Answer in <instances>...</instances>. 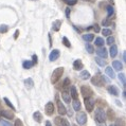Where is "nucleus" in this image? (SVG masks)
<instances>
[{
    "mask_svg": "<svg viewBox=\"0 0 126 126\" xmlns=\"http://www.w3.org/2000/svg\"><path fill=\"white\" fill-rule=\"evenodd\" d=\"M63 73H64V68L63 67H58V68H56L55 70L53 71V73H52V77H51L52 84L57 83V82L59 81V78L61 77V75H63Z\"/></svg>",
    "mask_w": 126,
    "mask_h": 126,
    "instance_id": "nucleus-1",
    "label": "nucleus"
},
{
    "mask_svg": "<svg viewBox=\"0 0 126 126\" xmlns=\"http://www.w3.org/2000/svg\"><path fill=\"white\" fill-rule=\"evenodd\" d=\"M94 119L96 122H100V123H104L106 120V113L102 108H98L95 110V115H94Z\"/></svg>",
    "mask_w": 126,
    "mask_h": 126,
    "instance_id": "nucleus-2",
    "label": "nucleus"
},
{
    "mask_svg": "<svg viewBox=\"0 0 126 126\" xmlns=\"http://www.w3.org/2000/svg\"><path fill=\"white\" fill-rule=\"evenodd\" d=\"M84 103H85V107H86V109H87V111L88 112H91V111L93 110V108H94V105H95L94 99H92L91 96L90 98H85Z\"/></svg>",
    "mask_w": 126,
    "mask_h": 126,
    "instance_id": "nucleus-3",
    "label": "nucleus"
},
{
    "mask_svg": "<svg viewBox=\"0 0 126 126\" xmlns=\"http://www.w3.org/2000/svg\"><path fill=\"white\" fill-rule=\"evenodd\" d=\"M91 83H92L93 85L98 86V87H102V86H104V83H105V82H104L102 75L98 73V74H95L94 76L91 77Z\"/></svg>",
    "mask_w": 126,
    "mask_h": 126,
    "instance_id": "nucleus-4",
    "label": "nucleus"
},
{
    "mask_svg": "<svg viewBox=\"0 0 126 126\" xmlns=\"http://www.w3.org/2000/svg\"><path fill=\"white\" fill-rule=\"evenodd\" d=\"M76 122L80 125H85L87 122V115L83 111H77V115H76Z\"/></svg>",
    "mask_w": 126,
    "mask_h": 126,
    "instance_id": "nucleus-5",
    "label": "nucleus"
},
{
    "mask_svg": "<svg viewBox=\"0 0 126 126\" xmlns=\"http://www.w3.org/2000/svg\"><path fill=\"white\" fill-rule=\"evenodd\" d=\"M81 93L83 94L84 98H90V96L93 94V91H92V89L90 87H88V86H83V87L81 88Z\"/></svg>",
    "mask_w": 126,
    "mask_h": 126,
    "instance_id": "nucleus-6",
    "label": "nucleus"
},
{
    "mask_svg": "<svg viewBox=\"0 0 126 126\" xmlns=\"http://www.w3.org/2000/svg\"><path fill=\"white\" fill-rule=\"evenodd\" d=\"M56 101H57V109H58V113L60 115H66V107H65V105H64L63 103H61V101H59L58 100V95H56Z\"/></svg>",
    "mask_w": 126,
    "mask_h": 126,
    "instance_id": "nucleus-7",
    "label": "nucleus"
},
{
    "mask_svg": "<svg viewBox=\"0 0 126 126\" xmlns=\"http://www.w3.org/2000/svg\"><path fill=\"white\" fill-rule=\"evenodd\" d=\"M55 123L57 126H70V123L68 122L67 119H64V118H60V117L55 118Z\"/></svg>",
    "mask_w": 126,
    "mask_h": 126,
    "instance_id": "nucleus-8",
    "label": "nucleus"
},
{
    "mask_svg": "<svg viewBox=\"0 0 126 126\" xmlns=\"http://www.w3.org/2000/svg\"><path fill=\"white\" fill-rule=\"evenodd\" d=\"M44 111L48 115H52L54 113V104L52 102H48L46 104V107H44Z\"/></svg>",
    "mask_w": 126,
    "mask_h": 126,
    "instance_id": "nucleus-9",
    "label": "nucleus"
},
{
    "mask_svg": "<svg viewBox=\"0 0 126 126\" xmlns=\"http://www.w3.org/2000/svg\"><path fill=\"white\" fill-rule=\"evenodd\" d=\"M59 55H60V52H59L58 49H53V50L51 51L50 55H49V59H50L51 61H54L59 57Z\"/></svg>",
    "mask_w": 126,
    "mask_h": 126,
    "instance_id": "nucleus-10",
    "label": "nucleus"
},
{
    "mask_svg": "<svg viewBox=\"0 0 126 126\" xmlns=\"http://www.w3.org/2000/svg\"><path fill=\"white\" fill-rule=\"evenodd\" d=\"M96 54H98V56L99 57H102V58H107V56H108V52L107 50H106L105 48H103V47H100V48L96 50Z\"/></svg>",
    "mask_w": 126,
    "mask_h": 126,
    "instance_id": "nucleus-11",
    "label": "nucleus"
},
{
    "mask_svg": "<svg viewBox=\"0 0 126 126\" xmlns=\"http://www.w3.org/2000/svg\"><path fill=\"white\" fill-rule=\"evenodd\" d=\"M0 113H1L2 117H4L5 119H11V120L12 119H14V117H15L14 112L12 110H3L2 109L1 111H0Z\"/></svg>",
    "mask_w": 126,
    "mask_h": 126,
    "instance_id": "nucleus-12",
    "label": "nucleus"
},
{
    "mask_svg": "<svg viewBox=\"0 0 126 126\" xmlns=\"http://www.w3.org/2000/svg\"><path fill=\"white\" fill-rule=\"evenodd\" d=\"M107 90H108V92H109L110 94H112V95H115V96H119V95H120L119 89L115 87V86H113V85H110L109 87L107 88Z\"/></svg>",
    "mask_w": 126,
    "mask_h": 126,
    "instance_id": "nucleus-13",
    "label": "nucleus"
},
{
    "mask_svg": "<svg viewBox=\"0 0 126 126\" xmlns=\"http://www.w3.org/2000/svg\"><path fill=\"white\" fill-rule=\"evenodd\" d=\"M61 98H63L64 102L70 104V102H71V96H70V93H69L68 91H66V90L61 91Z\"/></svg>",
    "mask_w": 126,
    "mask_h": 126,
    "instance_id": "nucleus-14",
    "label": "nucleus"
},
{
    "mask_svg": "<svg viewBox=\"0 0 126 126\" xmlns=\"http://www.w3.org/2000/svg\"><path fill=\"white\" fill-rule=\"evenodd\" d=\"M70 96L73 100H78V93H77V91H76L75 86H73V85L70 87Z\"/></svg>",
    "mask_w": 126,
    "mask_h": 126,
    "instance_id": "nucleus-15",
    "label": "nucleus"
},
{
    "mask_svg": "<svg viewBox=\"0 0 126 126\" xmlns=\"http://www.w3.org/2000/svg\"><path fill=\"white\" fill-rule=\"evenodd\" d=\"M83 68H84V65H83V63H82L81 59H76V60H74V63H73V69L74 70H82Z\"/></svg>",
    "mask_w": 126,
    "mask_h": 126,
    "instance_id": "nucleus-16",
    "label": "nucleus"
},
{
    "mask_svg": "<svg viewBox=\"0 0 126 126\" xmlns=\"http://www.w3.org/2000/svg\"><path fill=\"white\" fill-rule=\"evenodd\" d=\"M112 67H113V69H115V70H117V71H121L123 69L122 63H121V61H119V60H113L112 61Z\"/></svg>",
    "mask_w": 126,
    "mask_h": 126,
    "instance_id": "nucleus-17",
    "label": "nucleus"
},
{
    "mask_svg": "<svg viewBox=\"0 0 126 126\" xmlns=\"http://www.w3.org/2000/svg\"><path fill=\"white\" fill-rule=\"evenodd\" d=\"M105 73L107 74L108 76H109L110 78H115V70H113L111 67H107V68L105 69Z\"/></svg>",
    "mask_w": 126,
    "mask_h": 126,
    "instance_id": "nucleus-18",
    "label": "nucleus"
},
{
    "mask_svg": "<svg viewBox=\"0 0 126 126\" xmlns=\"http://www.w3.org/2000/svg\"><path fill=\"white\" fill-rule=\"evenodd\" d=\"M106 119H108V120H110V121L115 120V111H113L112 109H108L107 110V113H106Z\"/></svg>",
    "mask_w": 126,
    "mask_h": 126,
    "instance_id": "nucleus-19",
    "label": "nucleus"
},
{
    "mask_svg": "<svg viewBox=\"0 0 126 126\" xmlns=\"http://www.w3.org/2000/svg\"><path fill=\"white\" fill-rule=\"evenodd\" d=\"M109 52H110V56H111V57H112V58L115 57V56H117V54H118V47L115 46V44H111Z\"/></svg>",
    "mask_w": 126,
    "mask_h": 126,
    "instance_id": "nucleus-20",
    "label": "nucleus"
},
{
    "mask_svg": "<svg viewBox=\"0 0 126 126\" xmlns=\"http://www.w3.org/2000/svg\"><path fill=\"white\" fill-rule=\"evenodd\" d=\"M80 76H81V78L82 80H85V81H87V80H89L90 78V73H89V71H87V70H83L82 72L80 73Z\"/></svg>",
    "mask_w": 126,
    "mask_h": 126,
    "instance_id": "nucleus-21",
    "label": "nucleus"
},
{
    "mask_svg": "<svg viewBox=\"0 0 126 126\" xmlns=\"http://www.w3.org/2000/svg\"><path fill=\"white\" fill-rule=\"evenodd\" d=\"M70 85H71V82L69 78H65V81H64L63 83V86H61V88H63V90H66L68 91V89H70Z\"/></svg>",
    "mask_w": 126,
    "mask_h": 126,
    "instance_id": "nucleus-22",
    "label": "nucleus"
},
{
    "mask_svg": "<svg viewBox=\"0 0 126 126\" xmlns=\"http://www.w3.org/2000/svg\"><path fill=\"white\" fill-rule=\"evenodd\" d=\"M24 85H26V87L28 89H31V88H33V86H34V82L31 77H29V78H27V80H24Z\"/></svg>",
    "mask_w": 126,
    "mask_h": 126,
    "instance_id": "nucleus-23",
    "label": "nucleus"
},
{
    "mask_svg": "<svg viewBox=\"0 0 126 126\" xmlns=\"http://www.w3.org/2000/svg\"><path fill=\"white\" fill-rule=\"evenodd\" d=\"M33 118H34V120H35L36 122H38V123H40L41 121H43V115H41L39 111H36V112H34Z\"/></svg>",
    "mask_w": 126,
    "mask_h": 126,
    "instance_id": "nucleus-24",
    "label": "nucleus"
},
{
    "mask_svg": "<svg viewBox=\"0 0 126 126\" xmlns=\"http://www.w3.org/2000/svg\"><path fill=\"white\" fill-rule=\"evenodd\" d=\"M83 39L85 41H87V43H90V41H92L93 39H94V35L93 34H85V35H83Z\"/></svg>",
    "mask_w": 126,
    "mask_h": 126,
    "instance_id": "nucleus-25",
    "label": "nucleus"
},
{
    "mask_svg": "<svg viewBox=\"0 0 126 126\" xmlns=\"http://www.w3.org/2000/svg\"><path fill=\"white\" fill-rule=\"evenodd\" d=\"M95 63L98 64L99 66H101V67H104V66H106V60L104 58L102 57H95Z\"/></svg>",
    "mask_w": 126,
    "mask_h": 126,
    "instance_id": "nucleus-26",
    "label": "nucleus"
},
{
    "mask_svg": "<svg viewBox=\"0 0 126 126\" xmlns=\"http://www.w3.org/2000/svg\"><path fill=\"white\" fill-rule=\"evenodd\" d=\"M33 66H34V64L32 63L31 60H24L23 63H22V67H23L24 69H31Z\"/></svg>",
    "mask_w": 126,
    "mask_h": 126,
    "instance_id": "nucleus-27",
    "label": "nucleus"
},
{
    "mask_svg": "<svg viewBox=\"0 0 126 126\" xmlns=\"http://www.w3.org/2000/svg\"><path fill=\"white\" fill-rule=\"evenodd\" d=\"M61 26V20H55L53 22V30L54 31H59V28H60Z\"/></svg>",
    "mask_w": 126,
    "mask_h": 126,
    "instance_id": "nucleus-28",
    "label": "nucleus"
},
{
    "mask_svg": "<svg viewBox=\"0 0 126 126\" xmlns=\"http://www.w3.org/2000/svg\"><path fill=\"white\" fill-rule=\"evenodd\" d=\"M73 109L76 111L81 110V103L78 100H73Z\"/></svg>",
    "mask_w": 126,
    "mask_h": 126,
    "instance_id": "nucleus-29",
    "label": "nucleus"
},
{
    "mask_svg": "<svg viewBox=\"0 0 126 126\" xmlns=\"http://www.w3.org/2000/svg\"><path fill=\"white\" fill-rule=\"evenodd\" d=\"M104 43H105V41H104V39L102 38V37H96L95 38V44L98 47H103Z\"/></svg>",
    "mask_w": 126,
    "mask_h": 126,
    "instance_id": "nucleus-30",
    "label": "nucleus"
},
{
    "mask_svg": "<svg viewBox=\"0 0 126 126\" xmlns=\"http://www.w3.org/2000/svg\"><path fill=\"white\" fill-rule=\"evenodd\" d=\"M119 80H120V82L122 83V85L125 87V84H126V80H125V74L124 73H120L119 74Z\"/></svg>",
    "mask_w": 126,
    "mask_h": 126,
    "instance_id": "nucleus-31",
    "label": "nucleus"
},
{
    "mask_svg": "<svg viewBox=\"0 0 126 126\" xmlns=\"http://www.w3.org/2000/svg\"><path fill=\"white\" fill-rule=\"evenodd\" d=\"M3 101H4V102H5V104H6L7 106H9L10 108H11L12 110H16V109H15V107H14V105H13V104H12V102H11V101H10L7 98H4V99H3Z\"/></svg>",
    "mask_w": 126,
    "mask_h": 126,
    "instance_id": "nucleus-32",
    "label": "nucleus"
},
{
    "mask_svg": "<svg viewBox=\"0 0 126 126\" xmlns=\"http://www.w3.org/2000/svg\"><path fill=\"white\" fill-rule=\"evenodd\" d=\"M106 10H107V14H108V17H110L111 15L115 13V10H113V7L111 5H107L106 6Z\"/></svg>",
    "mask_w": 126,
    "mask_h": 126,
    "instance_id": "nucleus-33",
    "label": "nucleus"
},
{
    "mask_svg": "<svg viewBox=\"0 0 126 126\" xmlns=\"http://www.w3.org/2000/svg\"><path fill=\"white\" fill-rule=\"evenodd\" d=\"M115 126H125L124 120H123V119H118V120H115Z\"/></svg>",
    "mask_w": 126,
    "mask_h": 126,
    "instance_id": "nucleus-34",
    "label": "nucleus"
},
{
    "mask_svg": "<svg viewBox=\"0 0 126 126\" xmlns=\"http://www.w3.org/2000/svg\"><path fill=\"white\" fill-rule=\"evenodd\" d=\"M7 30H9V27L6 24H1L0 26V33H6Z\"/></svg>",
    "mask_w": 126,
    "mask_h": 126,
    "instance_id": "nucleus-35",
    "label": "nucleus"
},
{
    "mask_svg": "<svg viewBox=\"0 0 126 126\" xmlns=\"http://www.w3.org/2000/svg\"><path fill=\"white\" fill-rule=\"evenodd\" d=\"M86 49H87L88 53H90V54H92L94 52V49H93V47L90 44H86Z\"/></svg>",
    "mask_w": 126,
    "mask_h": 126,
    "instance_id": "nucleus-36",
    "label": "nucleus"
},
{
    "mask_svg": "<svg viewBox=\"0 0 126 126\" xmlns=\"http://www.w3.org/2000/svg\"><path fill=\"white\" fill-rule=\"evenodd\" d=\"M111 33H112V32H111V30H109V29H103L102 30V34L104 36H110Z\"/></svg>",
    "mask_w": 126,
    "mask_h": 126,
    "instance_id": "nucleus-37",
    "label": "nucleus"
},
{
    "mask_svg": "<svg viewBox=\"0 0 126 126\" xmlns=\"http://www.w3.org/2000/svg\"><path fill=\"white\" fill-rule=\"evenodd\" d=\"M0 126H13V125L6 120H0Z\"/></svg>",
    "mask_w": 126,
    "mask_h": 126,
    "instance_id": "nucleus-38",
    "label": "nucleus"
},
{
    "mask_svg": "<svg viewBox=\"0 0 126 126\" xmlns=\"http://www.w3.org/2000/svg\"><path fill=\"white\" fill-rule=\"evenodd\" d=\"M63 44H65V46L67 47V48H70V47H71L70 41L68 40V38H67V37H63Z\"/></svg>",
    "mask_w": 126,
    "mask_h": 126,
    "instance_id": "nucleus-39",
    "label": "nucleus"
},
{
    "mask_svg": "<svg viewBox=\"0 0 126 126\" xmlns=\"http://www.w3.org/2000/svg\"><path fill=\"white\" fill-rule=\"evenodd\" d=\"M113 43H115V38H113L112 36H108L107 40H106V44H109V46H111V44H113Z\"/></svg>",
    "mask_w": 126,
    "mask_h": 126,
    "instance_id": "nucleus-40",
    "label": "nucleus"
},
{
    "mask_svg": "<svg viewBox=\"0 0 126 126\" xmlns=\"http://www.w3.org/2000/svg\"><path fill=\"white\" fill-rule=\"evenodd\" d=\"M64 1H65L68 5H74V4H76L77 0H64Z\"/></svg>",
    "mask_w": 126,
    "mask_h": 126,
    "instance_id": "nucleus-41",
    "label": "nucleus"
},
{
    "mask_svg": "<svg viewBox=\"0 0 126 126\" xmlns=\"http://www.w3.org/2000/svg\"><path fill=\"white\" fill-rule=\"evenodd\" d=\"M14 126H23V123H22V121L20 120V119H16Z\"/></svg>",
    "mask_w": 126,
    "mask_h": 126,
    "instance_id": "nucleus-42",
    "label": "nucleus"
},
{
    "mask_svg": "<svg viewBox=\"0 0 126 126\" xmlns=\"http://www.w3.org/2000/svg\"><path fill=\"white\" fill-rule=\"evenodd\" d=\"M102 24L104 27H108V26H110V21L108 20V19H103L102 20Z\"/></svg>",
    "mask_w": 126,
    "mask_h": 126,
    "instance_id": "nucleus-43",
    "label": "nucleus"
},
{
    "mask_svg": "<svg viewBox=\"0 0 126 126\" xmlns=\"http://www.w3.org/2000/svg\"><path fill=\"white\" fill-rule=\"evenodd\" d=\"M92 29L95 31V33H99V32L101 31V29H100V26H99V24H94V26L92 27Z\"/></svg>",
    "mask_w": 126,
    "mask_h": 126,
    "instance_id": "nucleus-44",
    "label": "nucleus"
},
{
    "mask_svg": "<svg viewBox=\"0 0 126 126\" xmlns=\"http://www.w3.org/2000/svg\"><path fill=\"white\" fill-rule=\"evenodd\" d=\"M32 59H33V60H32V63H33L34 65H36V64H37V61H38V60H37V59H38V57H37V55H33V56H32Z\"/></svg>",
    "mask_w": 126,
    "mask_h": 126,
    "instance_id": "nucleus-45",
    "label": "nucleus"
},
{
    "mask_svg": "<svg viewBox=\"0 0 126 126\" xmlns=\"http://www.w3.org/2000/svg\"><path fill=\"white\" fill-rule=\"evenodd\" d=\"M70 13H71L70 7H67L66 9V17L67 18H70Z\"/></svg>",
    "mask_w": 126,
    "mask_h": 126,
    "instance_id": "nucleus-46",
    "label": "nucleus"
},
{
    "mask_svg": "<svg viewBox=\"0 0 126 126\" xmlns=\"http://www.w3.org/2000/svg\"><path fill=\"white\" fill-rule=\"evenodd\" d=\"M66 113H68L69 117H72V115H73V111H72V110H70V109H67Z\"/></svg>",
    "mask_w": 126,
    "mask_h": 126,
    "instance_id": "nucleus-47",
    "label": "nucleus"
},
{
    "mask_svg": "<svg viewBox=\"0 0 126 126\" xmlns=\"http://www.w3.org/2000/svg\"><path fill=\"white\" fill-rule=\"evenodd\" d=\"M122 58H123V61H124V63H125V61H126V53H125V52H123Z\"/></svg>",
    "mask_w": 126,
    "mask_h": 126,
    "instance_id": "nucleus-48",
    "label": "nucleus"
},
{
    "mask_svg": "<svg viewBox=\"0 0 126 126\" xmlns=\"http://www.w3.org/2000/svg\"><path fill=\"white\" fill-rule=\"evenodd\" d=\"M18 34H19V31L17 30V31L15 32V35H14V38H15V39H17V37H18Z\"/></svg>",
    "mask_w": 126,
    "mask_h": 126,
    "instance_id": "nucleus-49",
    "label": "nucleus"
},
{
    "mask_svg": "<svg viewBox=\"0 0 126 126\" xmlns=\"http://www.w3.org/2000/svg\"><path fill=\"white\" fill-rule=\"evenodd\" d=\"M96 125H98V126H106V125H105V122H104V123H100V122H96Z\"/></svg>",
    "mask_w": 126,
    "mask_h": 126,
    "instance_id": "nucleus-50",
    "label": "nucleus"
},
{
    "mask_svg": "<svg viewBox=\"0 0 126 126\" xmlns=\"http://www.w3.org/2000/svg\"><path fill=\"white\" fill-rule=\"evenodd\" d=\"M46 126H52L51 122H49V121H47V122H46Z\"/></svg>",
    "mask_w": 126,
    "mask_h": 126,
    "instance_id": "nucleus-51",
    "label": "nucleus"
},
{
    "mask_svg": "<svg viewBox=\"0 0 126 126\" xmlns=\"http://www.w3.org/2000/svg\"><path fill=\"white\" fill-rule=\"evenodd\" d=\"M109 126H115V125H112V124H111V125H109Z\"/></svg>",
    "mask_w": 126,
    "mask_h": 126,
    "instance_id": "nucleus-52",
    "label": "nucleus"
},
{
    "mask_svg": "<svg viewBox=\"0 0 126 126\" xmlns=\"http://www.w3.org/2000/svg\"><path fill=\"white\" fill-rule=\"evenodd\" d=\"M72 126H76V125H74V124H73V125H72Z\"/></svg>",
    "mask_w": 126,
    "mask_h": 126,
    "instance_id": "nucleus-53",
    "label": "nucleus"
}]
</instances>
